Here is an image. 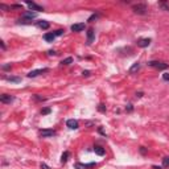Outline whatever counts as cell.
Listing matches in <instances>:
<instances>
[{
  "mask_svg": "<svg viewBox=\"0 0 169 169\" xmlns=\"http://www.w3.org/2000/svg\"><path fill=\"white\" fill-rule=\"evenodd\" d=\"M149 44H151V38H140V40L137 41V46H140V48H147Z\"/></svg>",
  "mask_w": 169,
  "mask_h": 169,
  "instance_id": "8992f818",
  "label": "cell"
},
{
  "mask_svg": "<svg viewBox=\"0 0 169 169\" xmlns=\"http://www.w3.org/2000/svg\"><path fill=\"white\" fill-rule=\"evenodd\" d=\"M82 74H83L84 77H89V75H90V71H89V70H86V71H83Z\"/></svg>",
  "mask_w": 169,
  "mask_h": 169,
  "instance_id": "f1b7e54d",
  "label": "cell"
},
{
  "mask_svg": "<svg viewBox=\"0 0 169 169\" xmlns=\"http://www.w3.org/2000/svg\"><path fill=\"white\" fill-rule=\"evenodd\" d=\"M71 62H73V58L71 57H67V58L62 59V62H61V64H62V65H70Z\"/></svg>",
  "mask_w": 169,
  "mask_h": 169,
  "instance_id": "d6986e66",
  "label": "cell"
},
{
  "mask_svg": "<svg viewBox=\"0 0 169 169\" xmlns=\"http://www.w3.org/2000/svg\"><path fill=\"white\" fill-rule=\"evenodd\" d=\"M33 98L36 99V101H40V102H44V101H46V98H44V96H40V95H33Z\"/></svg>",
  "mask_w": 169,
  "mask_h": 169,
  "instance_id": "44dd1931",
  "label": "cell"
},
{
  "mask_svg": "<svg viewBox=\"0 0 169 169\" xmlns=\"http://www.w3.org/2000/svg\"><path fill=\"white\" fill-rule=\"evenodd\" d=\"M54 38H56V34L54 33H45L44 34V40L48 41V42H53Z\"/></svg>",
  "mask_w": 169,
  "mask_h": 169,
  "instance_id": "4fadbf2b",
  "label": "cell"
},
{
  "mask_svg": "<svg viewBox=\"0 0 169 169\" xmlns=\"http://www.w3.org/2000/svg\"><path fill=\"white\" fill-rule=\"evenodd\" d=\"M83 29H84V22H79V24H73L71 25L73 32H82Z\"/></svg>",
  "mask_w": 169,
  "mask_h": 169,
  "instance_id": "30bf717a",
  "label": "cell"
},
{
  "mask_svg": "<svg viewBox=\"0 0 169 169\" xmlns=\"http://www.w3.org/2000/svg\"><path fill=\"white\" fill-rule=\"evenodd\" d=\"M140 153L141 155H145V153H147V149H145L144 147H140Z\"/></svg>",
  "mask_w": 169,
  "mask_h": 169,
  "instance_id": "4316f807",
  "label": "cell"
},
{
  "mask_svg": "<svg viewBox=\"0 0 169 169\" xmlns=\"http://www.w3.org/2000/svg\"><path fill=\"white\" fill-rule=\"evenodd\" d=\"M27 4H28V7L30 9H33V11H36V12H40V11H44V8L41 5H37L36 3H33V2H30V0H27Z\"/></svg>",
  "mask_w": 169,
  "mask_h": 169,
  "instance_id": "3957f363",
  "label": "cell"
},
{
  "mask_svg": "<svg viewBox=\"0 0 169 169\" xmlns=\"http://www.w3.org/2000/svg\"><path fill=\"white\" fill-rule=\"evenodd\" d=\"M66 126L70 128V129H77L79 127V124H78V122L77 120H74V119H69L67 122H66Z\"/></svg>",
  "mask_w": 169,
  "mask_h": 169,
  "instance_id": "52a82bcc",
  "label": "cell"
},
{
  "mask_svg": "<svg viewBox=\"0 0 169 169\" xmlns=\"http://www.w3.org/2000/svg\"><path fill=\"white\" fill-rule=\"evenodd\" d=\"M50 112H52V110L49 108V107H46V108H42V110H41V114H42V115H48V114H50Z\"/></svg>",
  "mask_w": 169,
  "mask_h": 169,
  "instance_id": "7402d4cb",
  "label": "cell"
},
{
  "mask_svg": "<svg viewBox=\"0 0 169 169\" xmlns=\"http://www.w3.org/2000/svg\"><path fill=\"white\" fill-rule=\"evenodd\" d=\"M48 53H49V56H54V54H56V52H54V50H49Z\"/></svg>",
  "mask_w": 169,
  "mask_h": 169,
  "instance_id": "f546056e",
  "label": "cell"
},
{
  "mask_svg": "<svg viewBox=\"0 0 169 169\" xmlns=\"http://www.w3.org/2000/svg\"><path fill=\"white\" fill-rule=\"evenodd\" d=\"M163 166L164 168H169V156L163 159Z\"/></svg>",
  "mask_w": 169,
  "mask_h": 169,
  "instance_id": "ffe728a7",
  "label": "cell"
},
{
  "mask_svg": "<svg viewBox=\"0 0 169 169\" xmlns=\"http://www.w3.org/2000/svg\"><path fill=\"white\" fill-rule=\"evenodd\" d=\"M37 25L40 27L41 29H49L50 28V22L46 21V20H40V21L37 22Z\"/></svg>",
  "mask_w": 169,
  "mask_h": 169,
  "instance_id": "8fae6325",
  "label": "cell"
},
{
  "mask_svg": "<svg viewBox=\"0 0 169 169\" xmlns=\"http://www.w3.org/2000/svg\"><path fill=\"white\" fill-rule=\"evenodd\" d=\"M148 65L151 67H155V69H159V70H165V69H168V64L165 62H160V61H149Z\"/></svg>",
  "mask_w": 169,
  "mask_h": 169,
  "instance_id": "6da1fadb",
  "label": "cell"
},
{
  "mask_svg": "<svg viewBox=\"0 0 169 169\" xmlns=\"http://www.w3.org/2000/svg\"><path fill=\"white\" fill-rule=\"evenodd\" d=\"M95 166V163H90V164H82V163H77L74 165L75 169H89V168H93Z\"/></svg>",
  "mask_w": 169,
  "mask_h": 169,
  "instance_id": "5b68a950",
  "label": "cell"
},
{
  "mask_svg": "<svg viewBox=\"0 0 169 169\" xmlns=\"http://www.w3.org/2000/svg\"><path fill=\"white\" fill-rule=\"evenodd\" d=\"M136 96L137 98H141L143 96V93H141V91H140V93H136Z\"/></svg>",
  "mask_w": 169,
  "mask_h": 169,
  "instance_id": "4dcf8cb0",
  "label": "cell"
},
{
  "mask_svg": "<svg viewBox=\"0 0 169 169\" xmlns=\"http://www.w3.org/2000/svg\"><path fill=\"white\" fill-rule=\"evenodd\" d=\"M13 96H11V95H7V94H3L2 96H0V101H2L3 103H11V102H13Z\"/></svg>",
  "mask_w": 169,
  "mask_h": 169,
  "instance_id": "7c38bea8",
  "label": "cell"
},
{
  "mask_svg": "<svg viewBox=\"0 0 169 169\" xmlns=\"http://www.w3.org/2000/svg\"><path fill=\"white\" fill-rule=\"evenodd\" d=\"M94 152L96 153L98 156H103L104 155V148L99 147V145H95V147H94Z\"/></svg>",
  "mask_w": 169,
  "mask_h": 169,
  "instance_id": "5bb4252c",
  "label": "cell"
},
{
  "mask_svg": "<svg viewBox=\"0 0 169 169\" xmlns=\"http://www.w3.org/2000/svg\"><path fill=\"white\" fill-rule=\"evenodd\" d=\"M94 29L93 28H90L89 30H87V45H91L93 44V41H94Z\"/></svg>",
  "mask_w": 169,
  "mask_h": 169,
  "instance_id": "9c48e42d",
  "label": "cell"
},
{
  "mask_svg": "<svg viewBox=\"0 0 169 169\" xmlns=\"http://www.w3.org/2000/svg\"><path fill=\"white\" fill-rule=\"evenodd\" d=\"M139 69H140V64H139V62H135V64L131 66V69H129V73L134 74V73H136L137 70H139Z\"/></svg>",
  "mask_w": 169,
  "mask_h": 169,
  "instance_id": "9a60e30c",
  "label": "cell"
},
{
  "mask_svg": "<svg viewBox=\"0 0 169 169\" xmlns=\"http://www.w3.org/2000/svg\"><path fill=\"white\" fill-rule=\"evenodd\" d=\"M46 71H48V69H37V70H32V71H30L28 74V77H29V78H34V77L40 75L42 73H46Z\"/></svg>",
  "mask_w": 169,
  "mask_h": 169,
  "instance_id": "277c9868",
  "label": "cell"
},
{
  "mask_svg": "<svg viewBox=\"0 0 169 169\" xmlns=\"http://www.w3.org/2000/svg\"><path fill=\"white\" fill-rule=\"evenodd\" d=\"M132 9L137 15H144L145 12H147V5L145 4H136V5L132 7Z\"/></svg>",
  "mask_w": 169,
  "mask_h": 169,
  "instance_id": "7a4b0ae2",
  "label": "cell"
},
{
  "mask_svg": "<svg viewBox=\"0 0 169 169\" xmlns=\"http://www.w3.org/2000/svg\"><path fill=\"white\" fill-rule=\"evenodd\" d=\"M153 169H161V166H156V165H153Z\"/></svg>",
  "mask_w": 169,
  "mask_h": 169,
  "instance_id": "836d02e7",
  "label": "cell"
},
{
  "mask_svg": "<svg viewBox=\"0 0 169 169\" xmlns=\"http://www.w3.org/2000/svg\"><path fill=\"white\" fill-rule=\"evenodd\" d=\"M41 169H50V168H49L46 164H44V163H42V164H41Z\"/></svg>",
  "mask_w": 169,
  "mask_h": 169,
  "instance_id": "83f0119b",
  "label": "cell"
},
{
  "mask_svg": "<svg viewBox=\"0 0 169 169\" xmlns=\"http://www.w3.org/2000/svg\"><path fill=\"white\" fill-rule=\"evenodd\" d=\"M64 32H65V30H62V29H58V30H56V32H54V34H56V37H57V36L64 34Z\"/></svg>",
  "mask_w": 169,
  "mask_h": 169,
  "instance_id": "603a6c76",
  "label": "cell"
},
{
  "mask_svg": "<svg viewBox=\"0 0 169 169\" xmlns=\"http://www.w3.org/2000/svg\"><path fill=\"white\" fill-rule=\"evenodd\" d=\"M163 79H164V81H168V82H169V74H168V73L163 74Z\"/></svg>",
  "mask_w": 169,
  "mask_h": 169,
  "instance_id": "484cf974",
  "label": "cell"
},
{
  "mask_svg": "<svg viewBox=\"0 0 169 169\" xmlns=\"http://www.w3.org/2000/svg\"><path fill=\"white\" fill-rule=\"evenodd\" d=\"M0 8L4 9V11H8V9H11V7H7L5 4H0Z\"/></svg>",
  "mask_w": 169,
  "mask_h": 169,
  "instance_id": "d4e9b609",
  "label": "cell"
},
{
  "mask_svg": "<svg viewBox=\"0 0 169 169\" xmlns=\"http://www.w3.org/2000/svg\"><path fill=\"white\" fill-rule=\"evenodd\" d=\"M0 45H2V48L5 49V45H4V41H0Z\"/></svg>",
  "mask_w": 169,
  "mask_h": 169,
  "instance_id": "1f68e13d",
  "label": "cell"
},
{
  "mask_svg": "<svg viewBox=\"0 0 169 169\" xmlns=\"http://www.w3.org/2000/svg\"><path fill=\"white\" fill-rule=\"evenodd\" d=\"M5 79L9 81V82H15V83L21 82V78H20V77H5Z\"/></svg>",
  "mask_w": 169,
  "mask_h": 169,
  "instance_id": "2e32d148",
  "label": "cell"
},
{
  "mask_svg": "<svg viewBox=\"0 0 169 169\" xmlns=\"http://www.w3.org/2000/svg\"><path fill=\"white\" fill-rule=\"evenodd\" d=\"M128 111H132V104H128Z\"/></svg>",
  "mask_w": 169,
  "mask_h": 169,
  "instance_id": "d6a6232c",
  "label": "cell"
},
{
  "mask_svg": "<svg viewBox=\"0 0 169 169\" xmlns=\"http://www.w3.org/2000/svg\"><path fill=\"white\" fill-rule=\"evenodd\" d=\"M67 160H69V152H64V153H62V156H61V163L65 164Z\"/></svg>",
  "mask_w": 169,
  "mask_h": 169,
  "instance_id": "ac0fdd59",
  "label": "cell"
},
{
  "mask_svg": "<svg viewBox=\"0 0 169 169\" xmlns=\"http://www.w3.org/2000/svg\"><path fill=\"white\" fill-rule=\"evenodd\" d=\"M37 16V15L34 13V12H28V13H25L24 15V19H28V20H32V19H34Z\"/></svg>",
  "mask_w": 169,
  "mask_h": 169,
  "instance_id": "e0dca14e",
  "label": "cell"
},
{
  "mask_svg": "<svg viewBox=\"0 0 169 169\" xmlns=\"http://www.w3.org/2000/svg\"><path fill=\"white\" fill-rule=\"evenodd\" d=\"M98 110L101 111V112H104L106 111V106L104 104H99V107H98Z\"/></svg>",
  "mask_w": 169,
  "mask_h": 169,
  "instance_id": "cb8c5ba5",
  "label": "cell"
},
{
  "mask_svg": "<svg viewBox=\"0 0 169 169\" xmlns=\"http://www.w3.org/2000/svg\"><path fill=\"white\" fill-rule=\"evenodd\" d=\"M40 135L42 137H50V136H54L56 132L53 131V129H41L40 131Z\"/></svg>",
  "mask_w": 169,
  "mask_h": 169,
  "instance_id": "ba28073f",
  "label": "cell"
}]
</instances>
